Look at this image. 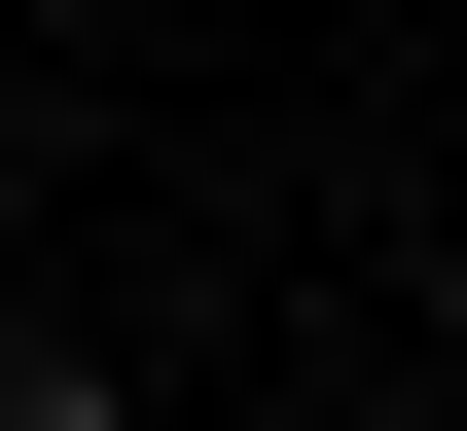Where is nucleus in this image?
<instances>
[{
  "label": "nucleus",
  "mask_w": 467,
  "mask_h": 431,
  "mask_svg": "<svg viewBox=\"0 0 467 431\" xmlns=\"http://www.w3.org/2000/svg\"><path fill=\"white\" fill-rule=\"evenodd\" d=\"M0 431H109V395H0Z\"/></svg>",
  "instance_id": "obj_1"
}]
</instances>
